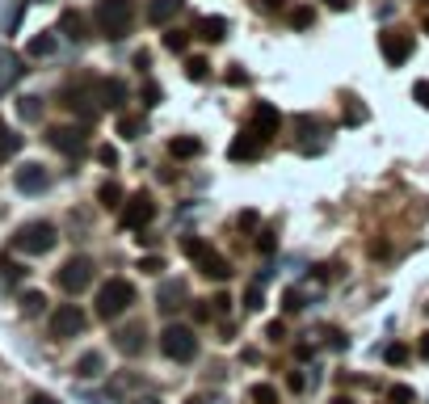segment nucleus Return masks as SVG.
I'll return each instance as SVG.
<instances>
[{"mask_svg": "<svg viewBox=\"0 0 429 404\" xmlns=\"http://www.w3.org/2000/svg\"><path fill=\"white\" fill-rule=\"evenodd\" d=\"M93 21H97V30L105 38H122L131 30V21H135V4L131 0H97Z\"/></svg>", "mask_w": 429, "mask_h": 404, "instance_id": "f257e3e1", "label": "nucleus"}, {"mask_svg": "<svg viewBox=\"0 0 429 404\" xmlns=\"http://www.w3.org/2000/svg\"><path fill=\"white\" fill-rule=\"evenodd\" d=\"M55 223H46V219H34V223H21L17 228V236H13V249L17 253H25V257H42V253H51L55 249Z\"/></svg>", "mask_w": 429, "mask_h": 404, "instance_id": "f03ea898", "label": "nucleus"}, {"mask_svg": "<svg viewBox=\"0 0 429 404\" xmlns=\"http://www.w3.org/2000/svg\"><path fill=\"white\" fill-rule=\"evenodd\" d=\"M160 354L169 363H194L198 358V333L190 325H164L160 333Z\"/></svg>", "mask_w": 429, "mask_h": 404, "instance_id": "7ed1b4c3", "label": "nucleus"}, {"mask_svg": "<svg viewBox=\"0 0 429 404\" xmlns=\"http://www.w3.org/2000/svg\"><path fill=\"white\" fill-rule=\"evenodd\" d=\"M131 304H135V287H131L126 278H110V282H101V291H97V316H101V320L122 316Z\"/></svg>", "mask_w": 429, "mask_h": 404, "instance_id": "20e7f679", "label": "nucleus"}, {"mask_svg": "<svg viewBox=\"0 0 429 404\" xmlns=\"http://www.w3.org/2000/svg\"><path fill=\"white\" fill-rule=\"evenodd\" d=\"M185 257L206 274V278H215V282H223L227 274H232V266H227V257H219L206 240H198V236H185Z\"/></svg>", "mask_w": 429, "mask_h": 404, "instance_id": "39448f33", "label": "nucleus"}, {"mask_svg": "<svg viewBox=\"0 0 429 404\" xmlns=\"http://www.w3.org/2000/svg\"><path fill=\"white\" fill-rule=\"evenodd\" d=\"M93 257H72V261H63V270L55 274V282H59V291H67V295H80L88 282H93Z\"/></svg>", "mask_w": 429, "mask_h": 404, "instance_id": "423d86ee", "label": "nucleus"}, {"mask_svg": "<svg viewBox=\"0 0 429 404\" xmlns=\"http://www.w3.org/2000/svg\"><path fill=\"white\" fill-rule=\"evenodd\" d=\"M413 46H417V38H413L409 30H383V34H379V51H383V59H388L392 67H400V63L413 55Z\"/></svg>", "mask_w": 429, "mask_h": 404, "instance_id": "0eeeda50", "label": "nucleus"}, {"mask_svg": "<svg viewBox=\"0 0 429 404\" xmlns=\"http://www.w3.org/2000/svg\"><path fill=\"white\" fill-rule=\"evenodd\" d=\"M46 139H51L55 152H63V156H72V160L84 156V148H88V131H84V126H51Z\"/></svg>", "mask_w": 429, "mask_h": 404, "instance_id": "6e6552de", "label": "nucleus"}, {"mask_svg": "<svg viewBox=\"0 0 429 404\" xmlns=\"http://www.w3.org/2000/svg\"><path fill=\"white\" fill-rule=\"evenodd\" d=\"M84 312L76 308V304H63V308H55L51 312V337H59V341H67V337H80L84 333Z\"/></svg>", "mask_w": 429, "mask_h": 404, "instance_id": "1a4fd4ad", "label": "nucleus"}, {"mask_svg": "<svg viewBox=\"0 0 429 404\" xmlns=\"http://www.w3.org/2000/svg\"><path fill=\"white\" fill-rule=\"evenodd\" d=\"M152 219H156V202H152V194H131V198H126V215H122V223H126L131 232H143Z\"/></svg>", "mask_w": 429, "mask_h": 404, "instance_id": "9d476101", "label": "nucleus"}, {"mask_svg": "<svg viewBox=\"0 0 429 404\" xmlns=\"http://www.w3.org/2000/svg\"><path fill=\"white\" fill-rule=\"evenodd\" d=\"M278 126H282V114H278V105H270V101H257L253 105V135H261L265 143H270V135H278Z\"/></svg>", "mask_w": 429, "mask_h": 404, "instance_id": "9b49d317", "label": "nucleus"}, {"mask_svg": "<svg viewBox=\"0 0 429 404\" xmlns=\"http://www.w3.org/2000/svg\"><path fill=\"white\" fill-rule=\"evenodd\" d=\"M13 185H17L21 194H42V190L51 185V173H46L42 164H21V169L13 173Z\"/></svg>", "mask_w": 429, "mask_h": 404, "instance_id": "f8f14e48", "label": "nucleus"}, {"mask_svg": "<svg viewBox=\"0 0 429 404\" xmlns=\"http://www.w3.org/2000/svg\"><path fill=\"white\" fill-rule=\"evenodd\" d=\"M156 304H160V312H177V308L190 304V287L181 278H164L160 291H156Z\"/></svg>", "mask_w": 429, "mask_h": 404, "instance_id": "ddd939ff", "label": "nucleus"}, {"mask_svg": "<svg viewBox=\"0 0 429 404\" xmlns=\"http://www.w3.org/2000/svg\"><path fill=\"white\" fill-rule=\"evenodd\" d=\"M93 97H97V105L118 110V105L126 101V84H122L118 76H105V80H97V84H93Z\"/></svg>", "mask_w": 429, "mask_h": 404, "instance_id": "4468645a", "label": "nucleus"}, {"mask_svg": "<svg viewBox=\"0 0 429 404\" xmlns=\"http://www.w3.org/2000/svg\"><path fill=\"white\" fill-rule=\"evenodd\" d=\"M63 105L76 110V114H97V97H93V84H67L63 89Z\"/></svg>", "mask_w": 429, "mask_h": 404, "instance_id": "2eb2a0df", "label": "nucleus"}, {"mask_svg": "<svg viewBox=\"0 0 429 404\" xmlns=\"http://www.w3.org/2000/svg\"><path fill=\"white\" fill-rule=\"evenodd\" d=\"M261 148H265V139H261V135H253V131H240V135L232 139L227 156H232V160H257V156H261Z\"/></svg>", "mask_w": 429, "mask_h": 404, "instance_id": "dca6fc26", "label": "nucleus"}, {"mask_svg": "<svg viewBox=\"0 0 429 404\" xmlns=\"http://www.w3.org/2000/svg\"><path fill=\"white\" fill-rule=\"evenodd\" d=\"M59 34L72 38V42H84V38H88V25H84V17H80L76 8H63V17H59Z\"/></svg>", "mask_w": 429, "mask_h": 404, "instance_id": "f3484780", "label": "nucleus"}, {"mask_svg": "<svg viewBox=\"0 0 429 404\" xmlns=\"http://www.w3.org/2000/svg\"><path fill=\"white\" fill-rule=\"evenodd\" d=\"M169 156L173 160H194V156H202V139L198 135H177V139H169Z\"/></svg>", "mask_w": 429, "mask_h": 404, "instance_id": "a211bd4d", "label": "nucleus"}, {"mask_svg": "<svg viewBox=\"0 0 429 404\" xmlns=\"http://www.w3.org/2000/svg\"><path fill=\"white\" fill-rule=\"evenodd\" d=\"M181 8H185V0H152V4H147V17H152V25H164V21H173Z\"/></svg>", "mask_w": 429, "mask_h": 404, "instance_id": "6ab92c4d", "label": "nucleus"}, {"mask_svg": "<svg viewBox=\"0 0 429 404\" xmlns=\"http://www.w3.org/2000/svg\"><path fill=\"white\" fill-rule=\"evenodd\" d=\"M194 34H198V38H206V42H219V38L227 34V17H198Z\"/></svg>", "mask_w": 429, "mask_h": 404, "instance_id": "aec40b11", "label": "nucleus"}, {"mask_svg": "<svg viewBox=\"0 0 429 404\" xmlns=\"http://www.w3.org/2000/svg\"><path fill=\"white\" fill-rule=\"evenodd\" d=\"M101 371H105V358H101L97 350L80 354V363H76V375H80V379H101Z\"/></svg>", "mask_w": 429, "mask_h": 404, "instance_id": "412c9836", "label": "nucleus"}, {"mask_svg": "<svg viewBox=\"0 0 429 404\" xmlns=\"http://www.w3.org/2000/svg\"><path fill=\"white\" fill-rule=\"evenodd\" d=\"M55 46H59V38H55V34H38V38H29L25 55H29V59H46V55H55Z\"/></svg>", "mask_w": 429, "mask_h": 404, "instance_id": "4be33fe9", "label": "nucleus"}, {"mask_svg": "<svg viewBox=\"0 0 429 404\" xmlns=\"http://www.w3.org/2000/svg\"><path fill=\"white\" fill-rule=\"evenodd\" d=\"M17 152H21V135H17L13 126H4V122H0V164H4V160H13Z\"/></svg>", "mask_w": 429, "mask_h": 404, "instance_id": "5701e85b", "label": "nucleus"}, {"mask_svg": "<svg viewBox=\"0 0 429 404\" xmlns=\"http://www.w3.org/2000/svg\"><path fill=\"white\" fill-rule=\"evenodd\" d=\"M295 131H299V139H316V135H329V126L316 118V114H303V118H295Z\"/></svg>", "mask_w": 429, "mask_h": 404, "instance_id": "b1692460", "label": "nucleus"}, {"mask_svg": "<svg viewBox=\"0 0 429 404\" xmlns=\"http://www.w3.org/2000/svg\"><path fill=\"white\" fill-rule=\"evenodd\" d=\"M143 131H147V122H143L139 114H135V118H131V114H122V118H118V135H122V139H139Z\"/></svg>", "mask_w": 429, "mask_h": 404, "instance_id": "393cba45", "label": "nucleus"}, {"mask_svg": "<svg viewBox=\"0 0 429 404\" xmlns=\"http://www.w3.org/2000/svg\"><path fill=\"white\" fill-rule=\"evenodd\" d=\"M114 341H118L122 354H139V350H143V333H139V329H122Z\"/></svg>", "mask_w": 429, "mask_h": 404, "instance_id": "a878e982", "label": "nucleus"}, {"mask_svg": "<svg viewBox=\"0 0 429 404\" xmlns=\"http://www.w3.org/2000/svg\"><path fill=\"white\" fill-rule=\"evenodd\" d=\"M21 312H25V316H42V312H46V295H42V291H25V295H21Z\"/></svg>", "mask_w": 429, "mask_h": 404, "instance_id": "bb28decb", "label": "nucleus"}, {"mask_svg": "<svg viewBox=\"0 0 429 404\" xmlns=\"http://www.w3.org/2000/svg\"><path fill=\"white\" fill-rule=\"evenodd\" d=\"M21 76V59L17 55H0V89L8 84V80H17Z\"/></svg>", "mask_w": 429, "mask_h": 404, "instance_id": "cd10ccee", "label": "nucleus"}, {"mask_svg": "<svg viewBox=\"0 0 429 404\" xmlns=\"http://www.w3.org/2000/svg\"><path fill=\"white\" fill-rule=\"evenodd\" d=\"M17 114H21L25 122H38V118H42V101H38V97H21V101H17Z\"/></svg>", "mask_w": 429, "mask_h": 404, "instance_id": "c85d7f7f", "label": "nucleus"}, {"mask_svg": "<svg viewBox=\"0 0 429 404\" xmlns=\"http://www.w3.org/2000/svg\"><path fill=\"white\" fill-rule=\"evenodd\" d=\"M97 198H101V207H110V211H114V207L122 202V185H118V181H105V185L97 190Z\"/></svg>", "mask_w": 429, "mask_h": 404, "instance_id": "c756f323", "label": "nucleus"}, {"mask_svg": "<svg viewBox=\"0 0 429 404\" xmlns=\"http://www.w3.org/2000/svg\"><path fill=\"white\" fill-rule=\"evenodd\" d=\"M244 308H249V312H261V308H265V282H253V287L244 291Z\"/></svg>", "mask_w": 429, "mask_h": 404, "instance_id": "7c9ffc66", "label": "nucleus"}, {"mask_svg": "<svg viewBox=\"0 0 429 404\" xmlns=\"http://www.w3.org/2000/svg\"><path fill=\"white\" fill-rule=\"evenodd\" d=\"M139 97H143V105H147V110H152V105H160V97H164V89H160V84H156V80H147V84H143V89H139Z\"/></svg>", "mask_w": 429, "mask_h": 404, "instance_id": "2f4dec72", "label": "nucleus"}, {"mask_svg": "<svg viewBox=\"0 0 429 404\" xmlns=\"http://www.w3.org/2000/svg\"><path fill=\"white\" fill-rule=\"evenodd\" d=\"M236 228H240V232H261V215H257V211H240V215H236Z\"/></svg>", "mask_w": 429, "mask_h": 404, "instance_id": "473e14b6", "label": "nucleus"}, {"mask_svg": "<svg viewBox=\"0 0 429 404\" xmlns=\"http://www.w3.org/2000/svg\"><path fill=\"white\" fill-rule=\"evenodd\" d=\"M312 21H316V13H312V8H308V4H303V8H295V13H291V25H295V30H308V25H312Z\"/></svg>", "mask_w": 429, "mask_h": 404, "instance_id": "72a5a7b5", "label": "nucleus"}, {"mask_svg": "<svg viewBox=\"0 0 429 404\" xmlns=\"http://www.w3.org/2000/svg\"><path fill=\"white\" fill-rule=\"evenodd\" d=\"M164 46H169V51H177V55H181V51H185V46H190V38H185V34H181V30H169V34H164Z\"/></svg>", "mask_w": 429, "mask_h": 404, "instance_id": "f704fd0d", "label": "nucleus"}, {"mask_svg": "<svg viewBox=\"0 0 429 404\" xmlns=\"http://www.w3.org/2000/svg\"><path fill=\"white\" fill-rule=\"evenodd\" d=\"M206 72H211L206 59H190V63H185V76H190V80H206Z\"/></svg>", "mask_w": 429, "mask_h": 404, "instance_id": "c9c22d12", "label": "nucleus"}, {"mask_svg": "<svg viewBox=\"0 0 429 404\" xmlns=\"http://www.w3.org/2000/svg\"><path fill=\"white\" fill-rule=\"evenodd\" d=\"M253 400L257 404H278V392H274L270 384H257V388H253Z\"/></svg>", "mask_w": 429, "mask_h": 404, "instance_id": "e433bc0d", "label": "nucleus"}, {"mask_svg": "<svg viewBox=\"0 0 429 404\" xmlns=\"http://www.w3.org/2000/svg\"><path fill=\"white\" fill-rule=\"evenodd\" d=\"M139 270H143V274H160V270H169V266H164V257H156V253H152V257H143V261H139Z\"/></svg>", "mask_w": 429, "mask_h": 404, "instance_id": "4c0bfd02", "label": "nucleus"}, {"mask_svg": "<svg viewBox=\"0 0 429 404\" xmlns=\"http://www.w3.org/2000/svg\"><path fill=\"white\" fill-rule=\"evenodd\" d=\"M383 358H388L392 367H404V363H409V350H404V346H388V354H383Z\"/></svg>", "mask_w": 429, "mask_h": 404, "instance_id": "58836bf2", "label": "nucleus"}, {"mask_svg": "<svg viewBox=\"0 0 429 404\" xmlns=\"http://www.w3.org/2000/svg\"><path fill=\"white\" fill-rule=\"evenodd\" d=\"M274 249H278L274 232H257V253H274Z\"/></svg>", "mask_w": 429, "mask_h": 404, "instance_id": "ea45409f", "label": "nucleus"}, {"mask_svg": "<svg viewBox=\"0 0 429 404\" xmlns=\"http://www.w3.org/2000/svg\"><path fill=\"white\" fill-rule=\"evenodd\" d=\"M413 97H417V105L429 110V80H417V84H413Z\"/></svg>", "mask_w": 429, "mask_h": 404, "instance_id": "a19ab883", "label": "nucleus"}, {"mask_svg": "<svg viewBox=\"0 0 429 404\" xmlns=\"http://www.w3.org/2000/svg\"><path fill=\"white\" fill-rule=\"evenodd\" d=\"M227 84L244 89V84H249V72H240V67H227Z\"/></svg>", "mask_w": 429, "mask_h": 404, "instance_id": "79ce46f5", "label": "nucleus"}, {"mask_svg": "<svg viewBox=\"0 0 429 404\" xmlns=\"http://www.w3.org/2000/svg\"><path fill=\"white\" fill-rule=\"evenodd\" d=\"M265 337H270V341H282V337H286L282 320H270V325H265Z\"/></svg>", "mask_w": 429, "mask_h": 404, "instance_id": "37998d69", "label": "nucleus"}, {"mask_svg": "<svg viewBox=\"0 0 429 404\" xmlns=\"http://www.w3.org/2000/svg\"><path fill=\"white\" fill-rule=\"evenodd\" d=\"M282 4H286V0H253V8H257V13H278Z\"/></svg>", "mask_w": 429, "mask_h": 404, "instance_id": "c03bdc74", "label": "nucleus"}, {"mask_svg": "<svg viewBox=\"0 0 429 404\" xmlns=\"http://www.w3.org/2000/svg\"><path fill=\"white\" fill-rule=\"evenodd\" d=\"M392 404H413V388H392Z\"/></svg>", "mask_w": 429, "mask_h": 404, "instance_id": "a18cd8bd", "label": "nucleus"}, {"mask_svg": "<svg viewBox=\"0 0 429 404\" xmlns=\"http://www.w3.org/2000/svg\"><path fill=\"white\" fill-rule=\"evenodd\" d=\"M0 270H4V278H8V282H17V278H21V274H25V270H21V266H17V261H4V266H0Z\"/></svg>", "mask_w": 429, "mask_h": 404, "instance_id": "49530a36", "label": "nucleus"}, {"mask_svg": "<svg viewBox=\"0 0 429 404\" xmlns=\"http://www.w3.org/2000/svg\"><path fill=\"white\" fill-rule=\"evenodd\" d=\"M97 156H101V164H118V152L105 143V148H97Z\"/></svg>", "mask_w": 429, "mask_h": 404, "instance_id": "de8ad7c7", "label": "nucleus"}, {"mask_svg": "<svg viewBox=\"0 0 429 404\" xmlns=\"http://www.w3.org/2000/svg\"><path fill=\"white\" fill-rule=\"evenodd\" d=\"M291 392H308V375H303V371L291 375Z\"/></svg>", "mask_w": 429, "mask_h": 404, "instance_id": "09e8293b", "label": "nucleus"}, {"mask_svg": "<svg viewBox=\"0 0 429 404\" xmlns=\"http://www.w3.org/2000/svg\"><path fill=\"white\" fill-rule=\"evenodd\" d=\"M25 404H59L55 396H46V392H29V400Z\"/></svg>", "mask_w": 429, "mask_h": 404, "instance_id": "8fccbe9b", "label": "nucleus"}, {"mask_svg": "<svg viewBox=\"0 0 429 404\" xmlns=\"http://www.w3.org/2000/svg\"><path fill=\"white\" fill-rule=\"evenodd\" d=\"M211 304H215V312H227V308H232V299H227V295H215Z\"/></svg>", "mask_w": 429, "mask_h": 404, "instance_id": "3c124183", "label": "nucleus"}, {"mask_svg": "<svg viewBox=\"0 0 429 404\" xmlns=\"http://www.w3.org/2000/svg\"><path fill=\"white\" fill-rule=\"evenodd\" d=\"M324 4H333V8H350V0H324Z\"/></svg>", "mask_w": 429, "mask_h": 404, "instance_id": "603ef678", "label": "nucleus"}, {"mask_svg": "<svg viewBox=\"0 0 429 404\" xmlns=\"http://www.w3.org/2000/svg\"><path fill=\"white\" fill-rule=\"evenodd\" d=\"M421 358H429V333L421 337Z\"/></svg>", "mask_w": 429, "mask_h": 404, "instance_id": "864d4df0", "label": "nucleus"}, {"mask_svg": "<svg viewBox=\"0 0 429 404\" xmlns=\"http://www.w3.org/2000/svg\"><path fill=\"white\" fill-rule=\"evenodd\" d=\"M333 404H354V400H350V396H337V400H333Z\"/></svg>", "mask_w": 429, "mask_h": 404, "instance_id": "5fc2aeb1", "label": "nucleus"}, {"mask_svg": "<svg viewBox=\"0 0 429 404\" xmlns=\"http://www.w3.org/2000/svg\"><path fill=\"white\" fill-rule=\"evenodd\" d=\"M139 404H160V400H152V396H143V400H139Z\"/></svg>", "mask_w": 429, "mask_h": 404, "instance_id": "6e6d98bb", "label": "nucleus"}, {"mask_svg": "<svg viewBox=\"0 0 429 404\" xmlns=\"http://www.w3.org/2000/svg\"><path fill=\"white\" fill-rule=\"evenodd\" d=\"M190 404H206V400H198V396H194V400H190Z\"/></svg>", "mask_w": 429, "mask_h": 404, "instance_id": "4d7b16f0", "label": "nucleus"}, {"mask_svg": "<svg viewBox=\"0 0 429 404\" xmlns=\"http://www.w3.org/2000/svg\"><path fill=\"white\" fill-rule=\"evenodd\" d=\"M425 34H429V17H425Z\"/></svg>", "mask_w": 429, "mask_h": 404, "instance_id": "13d9d810", "label": "nucleus"}]
</instances>
